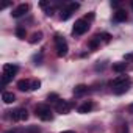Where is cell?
I'll return each mask as SVG.
<instances>
[{
  "mask_svg": "<svg viewBox=\"0 0 133 133\" xmlns=\"http://www.w3.org/2000/svg\"><path fill=\"white\" fill-rule=\"evenodd\" d=\"M19 72V66L16 64H5L3 66V75H2V85L5 86L10 80H13V77Z\"/></svg>",
  "mask_w": 133,
  "mask_h": 133,
  "instance_id": "1",
  "label": "cell"
},
{
  "mask_svg": "<svg viewBox=\"0 0 133 133\" xmlns=\"http://www.w3.org/2000/svg\"><path fill=\"white\" fill-rule=\"evenodd\" d=\"M88 30H89V22H88L85 17H82V19H78V21L75 22V25H74V28H72V33H74L75 36H80V35H85Z\"/></svg>",
  "mask_w": 133,
  "mask_h": 133,
  "instance_id": "2",
  "label": "cell"
},
{
  "mask_svg": "<svg viewBox=\"0 0 133 133\" xmlns=\"http://www.w3.org/2000/svg\"><path fill=\"white\" fill-rule=\"evenodd\" d=\"M55 45H56V55L58 56H66L68 55V50H69V47H68V42H66V39L64 38H61V36H55Z\"/></svg>",
  "mask_w": 133,
  "mask_h": 133,
  "instance_id": "3",
  "label": "cell"
},
{
  "mask_svg": "<svg viewBox=\"0 0 133 133\" xmlns=\"http://www.w3.org/2000/svg\"><path fill=\"white\" fill-rule=\"evenodd\" d=\"M36 116L41 121H52V117H53L52 110H50L49 105H38L36 107Z\"/></svg>",
  "mask_w": 133,
  "mask_h": 133,
  "instance_id": "4",
  "label": "cell"
},
{
  "mask_svg": "<svg viewBox=\"0 0 133 133\" xmlns=\"http://www.w3.org/2000/svg\"><path fill=\"white\" fill-rule=\"evenodd\" d=\"M80 8V3H77V2H71V3H68L66 5V8L64 10H61V21H68L77 10Z\"/></svg>",
  "mask_w": 133,
  "mask_h": 133,
  "instance_id": "5",
  "label": "cell"
},
{
  "mask_svg": "<svg viewBox=\"0 0 133 133\" xmlns=\"http://www.w3.org/2000/svg\"><path fill=\"white\" fill-rule=\"evenodd\" d=\"M11 119L16 121V122H22V121H27L28 119V111L25 108H16L11 111Z\"/></svg>",
  "mask_w": 133,
  "mask_h": 133,
  "instance_id": "6",
  "label": "cell"
},
{
  "mask_svg": "<svg viewBox=\"0 0 133 133\" xmlns=\"http://www.w3.org/2000/svg\"><path fill=\"white\" fill-rule=\"evenodd\" d=\"M71 108H72V103H69L68 100H59V102H56V107H55L56 113H59V114H68L71 111Z\"/></svg>",
  "mask_w": 133,
  "mask_h": 133,
  "instance_id": "7",
  "label": "cell"
},
{
  "mask_svg": "<svg viewBox=\"0 0 133 133\" xmlns=\"http://www.w3.org/2000/svg\"><path fill=\"white\" fill-rule=\"evenodd\" d=\"M30 11V5L28 3H21L19 6H16L13 11H11V16L13 17H21V16H24L25 13H28Z\"/></svg>",
  "mask_w": 133,
  "mask_h": 133,
  "instance_id": "8",
  "label": "cell"
},
{
  "mask_svg": "<svg viewBox=\"0 0 133 133\" xmlns=\"http://www.w3.org/2000/svg\"><path fill=\"white\" fill-rule=\"evenodd\" d=\"M127 83H130V78H128L127 75H119V77H116L110 85H111V88H117V86H121V85H127Z\"/></svg>",
  "mask_w": 133,
  "mask_h": 133,
  "instance_id": "9",
  "label": "cell"
},
{
  "mask_svg": "<svg viewBox=\"0 0 133 133\" xmlns=\"http://www.w3.org/2000/svg\"><path fill=\"white\" fill-rule=\"evenodd\" d=\"M92 108H94V103H92V102H85V103H82V105L78 107V113H80V114H86V113H89Z\"/></svg>",
  "mask_w": 133,
  "mask_h": 133,
  "instance_id": "10",
  "label": "cell"
},
{
  "mask_svg": "<svg viewBox=\"0 0 133 133\" xmlns=\"http://www.w3.org/2000/svg\"><path fill=\"white\" fill-rule=\"evenodd\" d=\"M113 19H114V22H125V21H127V13H125L124 10H117V11L114 13Z\"/></svg>",
  "mask_w": 133,
  "mask_h": 133,
  "instance_id": "11",
  "label": "cell"
},
{
  "mask_svg": "<svg viewBox=\"0 0 133 133\" xmlns=\"http://www.w3.org/2000/svg\"><path fill=\"white\" fill-rule=\"evenodd\" d=\"M17 88L21 91H31V80H19Z\"/></svg>",
  "mask_w": 133,
  "mask_h": 133,
  "instance_id": "12",
  "label": "cell"
},
{
  "mask_svg": "<svg viewBox=\"0 0 133 133\" xmlns=\"http://www.w3.org/2000/svg\"><path fill=\"white\" fill-rule=\"evenodd\" d=\"M85 92H88V86L86 85H77L74 88V94L75 96H83Z\"/></svg>",
  "mask_w": 133,
  "mask_h": 133,
  "instance_id": "13",
  "label": "cell"
},
{
  "mask_svg": "<svg viewBox=\"0 0 133 133\" xmlns=\"http://www.w3.org/2000/svg\"><path fill=\"white\" fill-rule=\"evenodd\" d=\"M2 100H3L5 103H13V102L16 100V96H14L13 92H3V94H2Z\"/></svg>",
  "mask_w": 133,
  "mask_h": 133,
  "instance_id": "14",
  "label": "cell"
},
{
  "mask_svg": "<svg viewBox=\"0 0 133 133\" xmlns=\"http://www.w3.org/2000/svg\"><path fill=\"white\" fill-rule=\"evenodd\" d=\"M128 88H130V83H127V85H121V86H117V88H113V91H114V94L121 96V94L127 92V91H128Z\"/></svg>",
  "mask_w": 133,
  "mask_h": 133,
  "instance_id": "15",
  "label": "cell"
},
{
  "mask_svg": "<svg viewBox=\"0 0 133 133\" xmlns=\"http://www.w3.org/2000/svg\"><path fill=\"white\" fill-rule=\"evenodd\" d=\"M127 69V63H116L113 64V71L114 72H124Z\"/></svg>",
  "mask_w": 133,
  "mask_h": 133,
  "instance_id": "16",
  "label": "cell"
},
{
  "mask_svg": "<svg viewBox=\"0 0 133 133\" xmlns=\"http://www.w3.org/2000/svg\"><path fill=\"white\" fill-rule=\"evenodd\" d=\"M41 39H42V33H41V31H38V33H33V36H31L30 42H31V44H35V42H38V41H41Z\"/></svg>",
  "mask_w": 133,
  "mask_h": 133,
  "instance_id": "17",
  "label": "cell"
},
{
  "mask_svg": "<svg viewBox=\"0 0 133 133\" xmlns=\"http://www.w3.org/2000/svg\"><path fill=\"white\" fill-rule=\"evenodd\" d=\"M16 35H17V38L25 39V28H24V27H17V28H16Z\"/></svg>",
  "mask_w": 133,
  "mask_h": 133,
  "instance_id": "18",
  "label": "cell"
},
{
  "mask_svg": "<svg viewBox=\"0 0 133 133\" xmlns=\"http://www.w3.org/2000/svg\"><path fill=\"white\" fill-rule=\"evenodd\" d=\"M99 41H100V36H99V35H97V36H94V39L89 42V47H91V49H96V47H97V44H99Z\"/></svg>",
  "mask_w": 133,
  "mask_h": 133,
  "instance_id": "19",
  "label": "cell"
},
{
  "mask_svg": "<svg viewBox=\"0 0 133 133\" xmlns=\"http://www.w3.org/2000/svg\"><path fill=\"white\" fill-rule=\"evenodd\" d=\"M41 88V82L39 80H31V91H36Z\"/></svg>",
  "mask_w": 133,
  "mask_h": 133,
  "instance_id": "20",
  "label": "cell"
},
{
  "mask_svg": "<svg viewBox=\"0 0 133 133\" xmlns=\"http://www.w3.org/2000/svg\"><path fill=\"white\" fill-rule=\"evenodd\" d=\"M117 133H128V125H127V124H122V125L119 127Z\"/></svg>",
  "mask_w": 133,
  "mask_h": 133,
  "instance_id": "21",
  "label": "cell"
},
{
  "mask_svg": "<svg viewBox=\"0 0 133 133\" xmlns=\"http://www.w3.org/2000/svg\"><path fill=\"white\" fill-rule=\"evenodd\" d=\"M49 100L50 102H59V99H58L56 94H49Z\"/></svg>",
  "mask_w": 133,
  "mask_h": 133,
  "instance_id": "22",
  "label": "cell"
},
{
  "mask_svg": "<svg viewBox=\"0 0 133 133\" xmlns=\"http://www.w3.org/2000/svg\"><path fill=\"white\" fill-rule=\"evenodd\" d=\"M125 59H133V53H127L125 55Z\"/></svg>",
  "mask_w": 133,
  "mask_h": 133,
  "instance_id": "23",
  "label": "cell"
},
{
  "mask_svg": "<svg viewBox=\"0 0 133 133\" xmlns=\"http://www.w3.org/2000/svg\"><path fill=\"white\" fill-rule=\"evenodd\" d=\"M63 133H74L72 130H68V131H63Z\"/></svg>",
  "mask_w": 133,
  "mask_h": 133,
  "instance_id": "24",
  "label": "cell"
},
{
  "mask_svg": "<svg viewBox=\"0 0 133 133\" xmlns=\"http://www.w3.org/2000/svg\"><path fill=\"white\" fill-rule=\"evenodd\" d=\"M6 133H16V131H14V130H10V131H6Z\"/></svg>",
  "mask_w": 133,
  "mask_h": 133,
  "instance_id": "25",
  "label": "cell"
},
{
  "mask_svg": "<svg viewBox=\"0 0 133 133\" xmlns=\"http://www.w3.org/2000/svg\"><path fill=\"white\" fill-rule=\"evenodd\" d=\"M130 5H131V10H133V0H131V3H130Z\"/></svg>",
  "mask_w": 133,
  "mask_h": 133,
  "instance_id": "26",
  "label": "cell"
}]
</instances>
